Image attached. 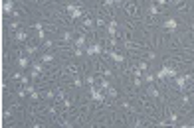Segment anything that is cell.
<instances>
[{"label": "cell", "instance_id": "cell-11", "mask_svg": "<svg viewBox=\"0 0 194 128\" xmlns=\"http://www.w3.org/2000/svg\"><path fill=\"white\" fill-rule=\"evenodd\" d=\"M83 44H85V35H79V38L75 40V47H81Z\"/></svg>", "mask_w": 194, "mask_h": 128}, {"label": "cell", "instance_id": "cell-13", "mask_svg": "<svg viewBox=\"0 0 194 128\" xmlns=\"http://www.w3.org/2000/svg\"><path fill=\"white\" fill-rule=\"evenodd\" d=\"M36 49H38V47H34V45H28V47H26V53H28V55H34V53H36Z\"/></svg>", "mask_w": 194, "mask_h": 128}, {"label": "cell", "instance_id": "cell-3", "mask_svg": "<svg viewBox=\"0 0 194 128\" xmlns=\"http://www.w3.org/2000/svg\"><path fill=\"white\" fill-rule=\"evenodd\" d=\"M163 26H164V30H168V32H174L178 24H176V20H172V18H168V20H167V22L163 24Z\"/></svg>", "mask_w": 194, "mask_h": 128}, {"label": "cell", "instance_id": "cell-5", "mask_svg": "<svg viewBox=\"0 0 194 128\" xmlns=\"http://www.w3.org/2000/svg\"><path fill=\"white\" fill-rule=\"evenodd\" d=\"M190 79V75H186V77H178V79H176V85H178V89H180V91H184L186 89V81Z\"/></svg>", "mask_w": 194, "mask_h": 128}, {"label": "cell", "instance_id": "cell-26", "mask_svg": "<svg viewBox=\"0 0 194 128\" xmlns=\"http://www.w3.org/2000/svg\"><path fill=\"white\" fill-rule=\"evenodd\" d=\"M192 101H194V93H192Z\"/></svg>", "mask_w": 194, "mask_h": 128}, {"label": "cell", "instance_id": "cell-8", "mask_svg": "<svg viewBox=\"0 0 194 128\" xmlns=\"http://www.w3.org/2000/svg\"><path fill=\"white\" fill-rule=\"evenodd\" d=\"M111 57H113L115 63H123V61H125V57H123L121 53H115V51H111Z\"/></svg>", "mask_w": 194, "mask_h": 128}, {"label": "cell", "instance_id": "cell-17", "mask_svg": "<svg viewBox=\"0 0 194 128\" xmlns=\"http://www.w3.org/2000/svg\"><path fill=\"white\" fill-rule=\"evenodd\" d=\"M52 59H54V57H52V53H46L44 57H42V61H44V63H50Z\"/></svg>", "mask_w": 194, "mask_h": 128}, {"label": "cell", "instance_id": "cell-15", "mask_svg": "<svg viewBox=\"0 0 194 128\" xmlns=\"http://www.w3.org/2000/svg\"><path fill=\"white\" fill-rule=\"evenodd\" d=\"M18 65H20V67H26V65H28V59H26V57H18Z\"/></svg>", "mask_w": 194, "mask_h": 128}, {"label": "cell", "instance_id": "cell-19", "mask_svg": "<svg viewBox=\"0 0 194 128\" xmlns=\"http://www.w3.org/2000/svg\"><path fill=\"white\" fill-rule=\"evenodd\" d=\"M83 24H85V28H91V26H93V20H91V18H85V22H83Z\"/></svg>", "mask_w": 194, "mask_h": 128}, {"label": "cell", "instance_id": "cell-16", "mask_svg": "<svg viewBox=\"0 0 194 128\" xmlns=\"http://www.w3.org/2000/svg\"><path fill=\"white\" fill-rule=\"evenodd\" d=\"M16 40H18V41L26 40V32H18V34H16Z\"/></svg>", "mask_w": 194, "mask_h": 128}, {"label": "cell", "instance_id": "cell-2", "mask_svg": "<svg viewBox=\"0 0 194 128\" xmlns=\"http://www.w3.org/2000/svg\"><path fill=\"white\" fill-rule=\"evenodd\" d=\"M65 12L69 14L71 18H79L83 14V10L79 8V6H73V4H68V8H65Z\"/></svg>", "mask_w": 194, "mask_h": 128}, {"label": "cell", "instance_id": "cell-1", "mask_svg": "<svg viewBox=\"0 0 194 128\" xmlns=\"http://www.w3.org/2000/svg\"><path fill=\"white\" fill-rule=\"evenodd\" d=\"M157 77H158V79H167V77H176V71L172 69V67H168V65H163L160 69H158Z\"/></svg>", "mask_w": 194, "mask_h": 128}, {"label": "cell", "instance_id": "cell-4", "mask_svg": "<svg viewBox=\"0 0 194 128\" xmlns=\"http://www.w3.org/2000/svg\"><path fill=\"white\" fill-rule=\"evenodd\" d=\"M91 97H93V101H103V91L91 87Z\"/></svg>", "mask_w": 194, "mask_h": 128}, {"label": "cell", "instance_id": "cell-18", "mask_svg": "<svg viewBox=\"0 0 194 128\" xmlns=\"http://www.w3.org/2000/svg\"><path fill=\"white\" fill-rule=\"evenodd\" d=\"M32 73H34V75H38V73H42V65H34V69H32Z\"/></svg>", "mask_w": 194, "mask_h": 128}, {"label": "cell", "instance_id": "cell-14", "mask_svg": "<svg viewBox=\"0 0 194 128\" xmlns=\"http://www.w3.org/2000/svg\"><path fill=\"white\" fill-rule=\"evenodd\" d=\"M99 87H101V91H107V89L111 87V85H109V81H105V79H103V81H101V85H99Z\"/></svg>", "mask_w": 194, "mask_h": 128}, {"label": "cell", "instance_id": "cell-7", "mask_svg": "<svg viewBox=\"0 0 194 128\" xmlns=\"http://www.w3.org/2000/svg\"><path fill=\"white\" fill-rule=\"evenodd\" d=\"M101 51V47L97 44H93V45H89V47H87V53H89V55H97V53Z\"/></svg>", "mask_w": 194, "mask_h": 128}, {"label": "cell", "instance_id": "cell-23", "mask_svg": "<svg viewBox=\"0 0 194 128\" xmlns=\"http://www.w3.org/2000/svg\"><path fill=\"white\" fill-rule=\"evenodd\" d=\"M63 40H71V32H65V34H63Z\"/></svg>", "mask_w": 194, "mask_h": 128}, {"label": "cell", "instance_id": "cell-10", "mask_svg": "<svg viewBox=\"0 0 194 128\" xmlns=\"http://www.w3.org/2000/svg\"><path fill=\"white\" fill-rule=\"evenodd\" d=\"M115 30H117V24H115V22H109V24H107V32H109L111 35H115Z\"/></svg>", "mask_w": 194, "mask_h": 128}, {"label": "cell", "instance_id": "cell-21", "mask_svg": "<svg viewBox=\"0 0 194 128\" xmlns=\"http://www.w3.org/2000/svg\"><path fill=\"white\" fill-rule=\"evenodd\" d=\"M145 81H147V83H153V81H154V77H153V75H149V73H147V77H145Z\"/></svg>", "mask_w": 194, "mask_h": 128}, {"label": "cell", "instance_id": "cell-9", "mask_svg": "<svg viewBox=\"0 0 194 128\" xmlns=\"http://www.w3.org/2000/svg\"><path fill=\"white\" fill-rule=\"evenodd\" d=\"M149 16H158V6L157 4H151L149 6Z\"/></svg>", "mask_w": 194, "mask_h": 128}, {"label": "cell", "instance_id": "cell-24", "mask_svg": "<svg viewBox=\"0 0 194 128\" xmlns=\"http://www.w3.org/2000/svg\"><path fill=\"white\" fill-rule=\"evenodd\" d=\"M168 2H170V4H178V2H180V0H168Z\"/></svg>", "mask_w": 194, "mask_h": 128}, {"label": "cell", "instance_id": "cell-22", "mask_svg": "<svg viewBox=\"0 0 194 128\" xmlns=\"http://www.w3.org/2000/svg\"><path fill=\"white\" fill-rule=\"evenodd\" d=\"M149 95H151V97H157L158 91H157V89H149Z\"/></svg>", "mask_w": 194, "mask_h": 128}, {"label": "cell", "instance_id": "cell-25", "mask_svg": "<svg viewBox=\"0 0 194 128\" xmlns=\"http://www.w3.org/2000/svg\"><path fill=\"white\" fill-rule=\"evenodd\" d=\"M123 0H113V4H121Z\"/></svg>", "mask_w": 194, "mask_h": 128}, {"label": "cell", "instance_id": "cell-6", "mask_svg": "<svg viewBox=\"0 0 194 128\" xmlns=\"http://www.w3.org/2000/svg\"><path fill=\"white\" fill-rule=\"evenodd\" d=\"M2 10H4V14H12V10H14V2H12V0H8V2H4V6H2Z\"/></svg>", "mask_w": 194, "mask_h": 128}, {"label": "cell", "instance_id": "cell-20", "mask_svg": "<svg viewBox=\"0 0 194 128\" xmlns=\"http://www.w3.org/2000/svg\"><path fill=\"white\" fill-rule=\"evenodd\" d=\"M147 67H149V63H145V61L139 63V69H141V71H147Z\"/></svg>", "mask_w": 194, "mask_h": 128}, {"label": "cell", "instance_id": "cell-12", "mask_svg": "<svg viewBox=\"0 0 194 128\" xmlns=\"http://www.w3.org/2000/svg\"><path fill=\"white\" fill-rule=\"evenodd\" d=\"M105 93H107V97H111V99H113V97H117V91H115V89H111V87H109Z\"/></svg>", "mask_w": 194, "mask_h": 128}]
</instances>
